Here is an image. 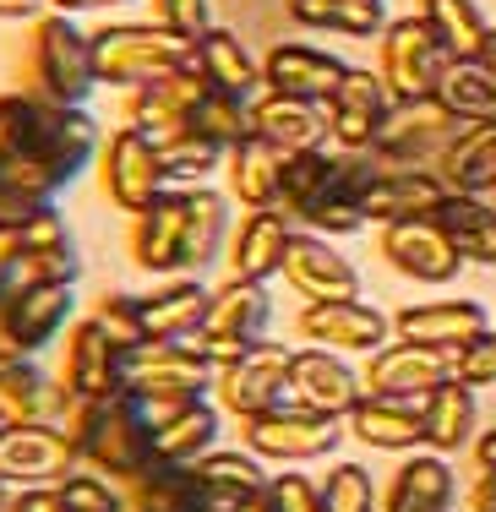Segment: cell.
Listing matches in <instances>:
<instances>
[{"label": "cell", "mask_w": 496, "mask_h": 512, "mask_svg": "<svg viewBox=\"0 0 496 512\" xmlns=\"http://www.w3.org/2000/svg\"><path fill=\"white\" fill-rule=\"evenodd\" d=\"M28 77L44 104L82 109L99 88V66H93V33L66 11H44L28 28Z\"/></svg>", "instance_id": "3957f363"}, {"label": "cell", "mask_w": 496, "mask_h": 512, "mask_svg": "<svg viewBox=\"0 0 496 512\" xmlns=\"http://www.w3.org/2000/svg\"><path fill=\"white\" fill-rule=\"evenodd\" d=\"M88 316L115 338L120 349L148 344V322H142V295H126V289H104V295L88 306Z\"/></svg>", "instance_id": "c3c4849f"}, {"label": "cell", "mask_w": 496, "mask_h": 512, "mask_svg": "<svg viewBox=\"0 0 496 512\" xmlns=\"http://www.w3.org/2000/svg\"><path fill=\"white\" fill-rule=\"evenodd\" d=\"M60 431L71 436L82 469H99L120 485H131L153 463V420L142 409V398H131V393L99 398V404L71 398Z\"/></svg>", "instance_id": "6da1fadb"}, {"label": "cell", "mask_w": 496, "mask_h": 512, "mask_svg": "<svg viewBox=\"0 0 496 512\" xmlns=\"http://www.w3.org/2000/svg\"><path fill=\"white\" fill-rule=\"evenodd\" d=\"M453 376V355L426 344H382L366 365V393L371 398H404V404H426L431 387H442Z\"/></svg>", "instance_id": "44dd1931"}, {"label": "cell", "mask_w": 496, "mask_h": 512, "mask_svg": "<svg viewBox=\"0 0 496 512\" xmlns=\"http://www.w3.org/2000/svg\"><path fill=\"white\" fill-rule=\"evenodd\" d=\"M289 240H295V224H289L284 207H257L235 224L229 235V278H246V284H268V278L284 273V256H289Z\"/></svg>", "instance_id": "cb8c5ba5"}, {"label": "cell", "mask_w": 496, "mask_h": 512, "mask_svg": "<svg viewBox=\"0 0 496 512\" xmlns=\"http://www.w3.org/2000/svg\"><path fill=\"white\" fill-rule=\"evenodd\" d=\"M6 502H11V485H6V480H0V512H6Z\"/></svg>", "instance_id": "be15d7a7"}, {"label": "cell", "mask_w": 496, "mask_h": 512, "mask_svg": "<svg viewBox=\"0 0 496 512\" xmlns=\"http://www.w3.org/2000/svg\"><path fill=\"white\" fill-rule=\"evenodd\" d=\"M437 224L447 229L453 251L475 267H496V202L491 197H464V191H447L437 213Z\"/></svg>", "instance_id": "f35d334b"}, {"label": "cell", "mask_w": 496, "mask_h": 512, "mask_svg": "<svg viewBox=\"0 0 496 512\" xmlns=\"http://www.w3.org/2000/svg\"><path fill=\"white\" fill-rule=\"evenodd\" d=\"M191 469H197L202 485H208V502L229 507V512H240L246 502L268 496V480H273V474L262 469V458L246 453V447H213V453L202 463H191Z\"/></svg>", "instance_id": "74e56055"}, {"label": "cell", "mask_w": 496, "mask_h": 512, "mask_svg": "<svg viewBox=\"0 0 496 512\" xmlns=\"http://www.w3.org/2000/svg\"><path fill=\"white\" fill-rule=\"evenodd\" d=\"M420 17L437 28L447 60H480L491 39V22L480 11V0H420Z\"/></svg>", "instance_id": "7bdbcfd3"}, {"label": "cell", "mask_w": 496, "mask_h": 512, "mask_svg": "<svg viewBox=\"0 0 496 512\" xmlns=\"http://www.w3.org/2000/svg\"><path fill=\"white\" fill-rule=\"evenodd\" d=\"M366 398V376H355V365L333 349H295L289 360V404L317 409L328 420H349L355 404Z\"/></svg>", "instance_id": "e0dca14e"}, {"label": "cell", "mask_w": 496, "mask_h": 512, "mask_svg": "<svg viewBox=\"0 0 496 512\" xmlns=\"http://www.w3.org/2000/svg\"><path fill=\"white\" fill-rule=\"evenodd\" d=\"M393 93H387L382 71L349 66V77L338 82V93L328 99V131L338 142V153H377L387 120H393Z\"/></svg>", "instance_id": "4fadbf2b"}, {"label": "cell", "mask_w": 496, "mask_h": 512, "mask_svg": "<svg viewBox=\"0 0 496 512\" xmlns=\"http://www.w3.org/2000/svg\"><path fill=\"white\" fill-rule=\"evenodd\" d=\"M131 512H208V485L191 463H164L153 458L137 480L126 485Z\"/></svg>", "instance_id": "d590c367"}, {"label": "cell", "mask_w": 496, "mask_h": 512, "mask_svg": "<svg viewBox=\"0 0 496 512\" xmlns=\"http://www.w3.org/2000/svg\"><path fill=\"white\" fill-rule=\"evenodd\" d=\"M66 409H71L66 382L44 371L39 355H11V349H0V414H6V425H28V420L60 425Z\"/></svg>", "instance_id": "7402d4cb"}, {"label": "cell", "mask_w": 496, "mask_h": 512, "mask_svg": "<svg viewBox=\"0 0 496 512\" xmlns=\"http://www.w3.org/2000/svg\"><path fill=\"white\" fill-rule=\"evenodd\" d=\"M6 512H66V507H60L55 485H22V491H11Z\"/></svg>", "instance_id": "11a10c76"}, {"label": "cell", "mask_w": 496, "mask_h": 512, "mask_svg": "<svg viewBox=\"0 0 496 512\" xmlns=\"http://www.w3.org/2000/svg\"><path fill=\"white\" fill-rule=\"evenodd\" d=\"M475 463H480V474H496V431H480V442H475Z\"/></svg>", "instance_id": "91938a15"}, {"label": "cell", "mask_w": 496, "mask_h": 512, "mask_svg": "<svg viewBox=\"0 0 496 512\" xmlns=\"http://www.w3.org/2000/svg\"><path fill=\"white\" fill-rule=\"evenodd\" d=\"M131 262L153 278H180V256H186V191H164L153 207L131 218Z\"/></svg>", "instance_id": "484cf974"}, {"label": "cell", "mask_w": 496, "mask_h": 512, "mask_svg": "<svg viewBox=\"0 0 496 512\" xmlns=\"http://www.w3.org/2000/svg\"><path fill=\"white\" fill-rule=\"evenodd\" d=\"M437 175L447 191H464V197H491L496 191V120H475V126H458L453 142L437 158Z\"/></svg>", "instance_id": "1f68e13d"}, {"label": "cell", "mask_w": 496, "mask_h": 512, "mask_svg": "<svg viewBox=\"0 0 496 512\" xmlns=\"http://www.w3.org/2000/svg\"><path fill=\"white\" fill-rule=\"evenodd\" d=\"M159 158H164L169 186H175V191H186V186H208V180L224 169V158H229V153L219 148V142H208V137H197V131H186V137L164 142Z\"/></svg>", "instance_id": "f6af8a7d"}, {"label": "cell", "mask_w": 496, "mask_h": 512, "mask_svg": "<svg viewBox=\"0 0 496 512\" xmlns=\"http://www.w3.org/2000/svg\"><path fill=\"white\" fill-rule=\"evenodd\" d=\"M99 153H104V131H99V120H93V109L88 104H82V109L50 104V109H44L39 137H33V148L22 158H33V164H39L44 175L66 191V186H77L88 169H99Z\"/></svg>", "instance_id": "30bf717a"}, {"label": "cell", "mask_w": 496, "mask_h": 512, "mask_svg": "<svg viewBox=\"0 0 496 512\" xmlns=\"http://www.w3.org/2000/svg\"><path fill=\"white\" fill-rule=\"evenodd\" d=\"M6 431H11V425H6V414H0V436H6Z\"/></svg>", "instance_id": "e7e4bbea"}, {"label": "cell", "mask_w": 496, "mask_h": 512, "mask_svg": "<svg viewBox=\"0 0 496 512\" xmlns=\"http://www.w3.org/2000/svg\"><path fill=\"white\" fill-rule=\"evenodd\" d=\"M469 512H496V474H480L469 485Z\"/></svg>", "instance_id": "680465c9"}, {"label": "cell", "mask_w": 496, "mask_h": 512, "mask_svg": "<svg viewBox=\"0 0 496 512\" xmlns=\"http://www.w3.org/2000/svg\"><path fill=\"white\" fill-rule=\"evenodd\" d=\"M44 11H50V0H0V22H39Z\"/></svg>", "instance_id": "9f6ffc18"}, {"label": "cell", "mask_w": 496, "mask_h": 512, "mask_svg": "<svg viewBox=\"0 0 496 512\" xmlns=\"http://www.w3.org/2000/svg\"><path fill=\"white\" fill-rule=\"evenodd\" d=\"M453 507V469L442 453H409L398 463L393 485L382 496V512H447Z\"/></svg>", "instance_id": "e575fe53"}, {"label": "cell", "mask_w": 496, "mask_h": 512, "mask_svg": "<svg viewBox=\"0 0 496 512\" xmlns=\"http://www.w3.org/2000/svg\"><path fill=\"white\" fill-rule=\"evenodd\" d=\"M213 360L197 349V338H148L126 349V393L148 409H169L186 398H213Z\"/></svg>", "instance_id": "277c9868"}, {"label": "cell", "mask_w": 496, "mask_h": 512, "mask_svg": "<svg viewBox=\"0 0 496 512\" xmlns=\"http://www.w3.org/2000/svg\"><path fill=\"white\" fill-rule=\"evenodd\" d=\"M235 218H229V197L213 186H186V256H180V278H202L213 262L229 251Z\"/></svg>", "instance_id": "f546056e"}, {"label": "cell", "mask_w": 496, "mask_h": 512, "mask_svg": "<svg viewBox=\"0 0 496 512\" xmlns=\"http://www.w3.org/2000/svg\"><path fill=\"white\" fill-rule=\"evenodd\" d=\"M431 104H437L447 120H458V126L496 120V71L486 66V60H447Z\"/></svg>", "instance_id": "60d3db41"}, {"label": "cell", "mask_w": 496, "mask_h": 512, "mask_svg": "<svg viewBox=\"0 0 496 512\" xmlns=\"http://www.w3.org/2000/svg\"><path fill=\"white\" fill-rule=\"evenodd\" d=\"M284 278L300 300H360V273L344 251L333 246L328 235H311V229H295L284 256Z\"/></svg>", "instance_id": "ffe728a7"}, {"label": "cell", "mask_w": 496, "mask_h": 512, "mask_svg": "<svg viewBox=\"0 0 496 512\" xmlns=\"http://www.w3.org/2000/svg\"><path fill=\"white\" fill-rule=\"evenodd\" d=\"M447 186L437 169H409V164H377L371 158V175L360 186V207H366L371 224H404V218H431L442 207Z\"/></svg>", "instance_id": "ac0fdd59"}, {"label": "cell", "mask_w": 496, "mask_h": 512, "mask_svg": "<svg viewBox=\"0 0 496 512\" xmlns=\"http://www.w3.org/2000/svg\"><path fill=\"white\" fill-rule=\"evenodd\" d=\"M197 71L208 77V88H224V93H235V99H257L262 93V60L251 55L246 39H240L235 28H224V22H213L197 39Z\"/></svg>", "instance_id": "836d02e7"}, {"label": "cell", "mask_w": 496, "mask_h": 512, "mask_svg": "<svg viewBox=\"0 0 496 512\" xmlns=\"http://www.w3.org/2000/svg\"><path fill=\"white\" fill-rule=\"evenodd\" d=\"M458 120H447L437 104H398L377 142V164H409V169H437L442 148L453 142Z\"/></svg>", "instance_id": "f1b7e54d"}, {"label": "cell", "mask_w": 496, "mask_h": 512, "mask_svg": "<svg viewBox=\"0 0 496 512\" xmlns=\"http://www.w3.org/2000/svg\"><path fill=\"white\" fill-rule=\"evenodd\" d=\"M202 93H208V77H202L197 66L175 71V77H164V82H148V88L126 93V126L164 148V142H175L191 131V109H197Z\"/></svg>", "instance_id": "d6986e66"}, {"label": "cell", "mask_w": 496, "mask_h": 512, "mask_svg": "<svg viewBox=\"0 0 496 512\" xmlns=\"http://www.w3.org/2000/svg\"><path fill=\"white\" fill-rule=\"evenodd\" d=\"M55 491H60V507L66 512H131L126 485L99 474V469H71Z\"/></svg>", "instance_id": "7dc6e473"}, {"label": "cell", "mask_w": 496, "mask_h": 512, "mask_svg": "<svg viewBox=\"0 0 496 512\" xmlns=\"http://www.w3.org/2000/svg\"><path fill=\"white\" fill-rule=\"evenodd\" d=\"M224 175H229V197H235L246 213L257 207H278V180H284V153L273 142H262L251 131L246 142H235L224 158Z\"/></svg>", "instance_id": "8d00e7d4"}, {"label": "cell", "mask_w": 496, "mask_h": 512, "mask_svg": "<svg viewBox=\"0 0 496 512\" xmlns=\"http://www.w3.org/2000/svg\"><path fill=\"white\" fill-rule=\"evenodd\" d=\"M322 512H377V485L360 463H333L322 480Z\"/></svg>", "instance_id": "681fc988"}, {"label": "cell", "mask_w": 496, "mask_h": 512, "mask_svg": "<svg viewBox=\"0 0 496 512\" xmlns=\"http://www.w3.org/2000/svg\"><path fill=\"white\" fill-rule=\"evenodd\" d=\"M371 218H366V207H360V197H333V202H322L317 213L306 218V229L311 235H328V240H338V235H360Z\"/></svg>", "instance_id": "f5cc1de1"}, {"label": "cell", "mask_w": 496, "mask_h": 512, "mask_svg": "<svg viewBox=\"0 0 496 512\" xmlns=\"http://www.w3.org/2000/svg\"><path fill=\"white\" fill-rule=\"evenodd\" d=\"M377 256L393 273L415 278V284H453L464 273V256L453 251L447 229L437 218H404V224H382Z\"/></svg>", "instance_id": "2e32d148"}, {"label": "cell", "mask_w": 496, "mask_h": 512, "mask_svg": "<svg viewBox=\"0 0 496 512\" xmlns=\"http://www.w3.org/2000/svg\"><path fill=\"white\" fill-rule=\"evenodd\" d=\"M77 284H17L0 300V349L44 355L77 322Z\"/></svg>", "instance_id": "ba28073f"}, {"label": "cell", "mask_w": 496, "mask_h": 512, "mask_svg": "<svg viewBox=\"0 0 496 512\" xmlns=\"http://www.w3.org/2000/svg\"><path fill=\"white\" fill-rule=\"evenodd\" d=\"M191 131L208 142H219V148L229 153L235 142L251 137V99H235V93L224 88H208L197 99V109H191Z\"/></svg>", "instance_id": "ee69618b"}, {"label": "cell", "mask_w": 496, "mask_h": 512, "mask_svg": "<svg viewBox=\"0 0 496 512\" xmlns=\"http://www.w3.org/2000/svg\"><path fill=\"white\" fill-rule=\"evenodd\" d=\"M486 306L480 300H415V306H404L393 316V338H404V344H426V349H447V355H458V349L469 344V338L486 333Z\"/></svg>", "instance_id": "83f0119b"}, {"label": "cell", "mask_w": 496, "mask_h": 512, "mask_svg": "<svg viewBox=\"0 0 496 512\" xmlns=\"http://www.w3.org/2000/svg\"><path fill=\"white\" fill-rule=\"evenodd\" d=\"M284 11L306 33H338V39H382L387 28L382 0H284Z\"/></svg>", "instance_id": "ab89813d"}, {"label": "cell", "mask_w": 496, "mask_h": 512, "mask_svg": "<svg viewBox=\"0 0 496 512\" xmlns=\"http://www.w3.org/2000/svg\"><path fill=\"white\" fill-rule=\"evenodd\" d=\"M289 360H295V349L268 344V338L257 349H246L240 360H229L213 382L219 409L235 414V420H257V414L289 404Z\"/></svg>", "instance_id": "8fae6325"}, {"label": "cell", "mask_w": 496, "mask_h": 512, "mask_svg": "<svg viewBox=\"0 0 496 512\" xmlns=\"http://www.w3.org/2000/svg\"><path fill=\"white\" fill-rule=\"evenodd\" d=\"M213 289L202 278H164L159 289L142 295V322H148V338H197L202 322H208Z\"/></svg>", "instance_id": "d6a6232c"}, {"label": "cell", "mask_w": 496, "mask_h": 512, "mask_svg": "<svg viewBox=\"0 0 496 512\" xmlns=\"http://www.w3.org/2000/svg\"><path fill=\"white\" fill-rule=\"evenodd\" d=\"M377 71L393 93V104H431L447 71V50L426 17H393L377 39Z\"/></svg>", "instance_id": "5b68a950"}, {"label": "cell", "mask_w": 496, "mask_h": 512, "mask_svg": "<svg viewBox=\"0 0 496 512\" xmlns=\"http://www.w3.org/2000/svg\"><path fill=\"white\" fill-rule=\"evenodd\" d=\"M344 431L355 442L377 447V453H415L426 447V414L420 404H404V398H360L355 414L344 420Z\"/></svg>", "instance_id": "4dcf8cb0"}, {"label": "cell", "mask_w": 496, "mask_h": 512, "mask_svg": "<svg viewBox=\"0 0 496 512\" xmlns=\"http://www.w3.org/2000/svg\"><path fill=\"white\" fill-rule=\"evenodd\" d=\"M60 382H66V393L82 398V404L126 393V349H120L93 316H77L66 344H60Z\"/></svg>", "instance_id": "7c38bea8"}, {"label": "cell", "mask_w": 496, "mask_h": 512, "mask_svg": "<svg viewBox=\"0 0 496 512\" xmlns=\"http://www.w3.org/2000/svg\"><path fill=\"white\" fill-rule=\"evenodd\" d=\"M420 414H426V447L431 453H458V447H469V436H475V387H464L458 376H447L442 387H431L426 404H420Z\"/></svg>", "instance_id": "b9f144b4"}, {"label": "cell", "mask_w": 496, "mask_h": 512, "mask_svg": "<svg viewBox=\"0 0 496 512\" xmlns=\"http://www.w3.org/2000/svg\"><path fill=\"white\" fill-rule=\"evenodd\" d=\"M268 502L273 512H322V485L311 474H273Z\"/></svg>", "instance_id": "db71d44e"}, {"label": "cell", "mask_w": 496, "mask_h": 512, "mask_svg": "<svg viewBox=\"0 0 496 512\" xmlns=\"http://www.w3.org/2000/svg\"><path fill=\"white\" fill-rule=\"evenodd\" d=\"M71 469H82L77 447H71V436L50 420L11 425V431L0 436V480H6L11 491H22V485H60Z\"/></svg>", "instance_id": "9a60e30c"}, {"label": "cell", "mask_w": 496, "mask_h": 512, "mask_svg": "<svg viewBox=\"0 0 496 512\" xmlns=\"http://www.w3.org/2000/svg\"><path fill=\"white\" fill-rule=\"evenodd\" d=\"M148 420H153V458L164 463H202L219 447V431H224L219 398H186V404H169V409H148Z\"/></svg>", "instance_id": "d4e9b609"}, {"label": "cell", "mask_w": 496, "mask_h": 512, "mask_svg": "<svg viewBox=\"0 0 496 512\" xmlns=\"http://www.w3.org/2000/svg\"><path fill=\"white\" fill-rule=\"evenodd\" d=\"M300 344L333 349V355H377L393 333V322L366 300H306L295 322Z\"/></svg>", "instance_id": "5bb4252c"}, {"label": "cell", "mask_w": 496, "mask_h": 512, "mask_svg": "<svg viewBox=\"0 0 496 512\" xmlns=\"http://www.w3.org/2000/svg\"><path fill=\"white\" fill-rule=\"evenodd\" d=\"M344 77H349V66L333 50H317V44H300V39H284L262 55V88L289 93V99L328 104Z\"/></svg>", "instance_id": "603a6c76"}, {"label": "cell", "mask_w": 496, "mask_h": 512, "mask_svg": "<svg viewBox=\"0 0 496 512\" xmlns=\"http://www.w3.org/2000/svg\"><path fill=\"white\" fill-rule=\"evenodd\" d=\"M491 202H496V191H491Z\"/></svg>", "instance_id": "03108f58"}, {"label": "cell", "mask_w": 496, "mask_h": 512, "mask_svg": "<svg viewBox=\"0 0 496 512\" xmlns=\"http://www.w3.org/2000/svg\"><path fill=\"white\" fill-rule=\"evenodd\" d=\"M131 0H50V11H66V17H99V11H120Z\"/></svg>", "instance_id": "6f0895ef"}, {"label": "cell", "mask_w": 496, "mask_h": 512, "mask_svg": "<svg viewBox=\"0 0 496 512\" xmlns=\"http://www.w3.org/2000/svg\"><path fill=\"white\" fill-rule=\"evenodd\" d=\"M480 60H486V66L496 71V28H491V39H486V55H480Z\"/></svg>", "instance_id": "94428289"}, {"label": "cell", "mask_w": 496, "mask_h": 512, "mask_svg": "<svg viewBox=\"0 0 496 512\" xmlns=\"http://www.w3.org/2000/svg\"><path fill=\"white\" fill-rule=\"evenodd\" d=\"M240 512H273V502H268V496H257V502H246Z\"/></svg>", "instance_id": "6125c7cd"}, {"label": "cell", "mask_w": 496, "mask_h": 512, "mask_svg": "<svg viewBox=\"0 0 496 512\" xmlns=\"http://www.w3.org/2000/svg\"><path fill=\"white\" fill-rule=\"evenodd\" d=\"M99 186H104V197H110V207H120V213H131V218H137L142 207H153L164 191H175L169 175H164L159 142H148L142 131H131V126H115L110 137H104Z\"/></svg>", "instance_id": "9c48e42d"}, {"label": "cell", "mask_w": 496, "mask_h": 512, "mask_svg": "<svg viewBox=\"0 0 496 512\" xmlns=\"http://www.w3.org/2000/svg\"><path fill=\"white\" fill-rule=\"evenodd\" d=\"M251 131L262 142H273L278 153H311V148H328L333 142L328 104L289 99V93H273V88H262L251 99Z\"/></svg>", "instance_id": "4316f807"}, {"label": "cell", "mask_w": 496, "mask_h": 512, "mask_svg": "<svg viewBox=\"0 0 496 512\" xmlns=\"http://www.w3.org/2000/svg\"><path fill=\"white\" fill-rule=\"evenodd\" d=\"M148 11H153L159 28L180 33V39H191V44L213 28V0H148Z\"/></svg>", "instance_id": "f907efd6"}, {"label": "cell", "mask_w": 496, "mask_h": 512, "mask_svg": "<svg viewBox=\"0 0 496 512\" xmlns=\"http://www.w3.org/2000/svg\"><path fill=\"white\" fill-rule=\"evenodd\" d=\"M268 322H273V295L268 284H246V278H224L213 289V306H208V322L197 333V349L213 360V371H224L229 360H240L246 349H257L268 338Z\"/></svg>", "instance_id": "52a82bcc"}, {"label": "cell", "mask_w": 496, "mask_h": 512, "mask_svg": "<svg viewBox=\"0 0 496 512\" xmlns=\"http://www.w3.org/2000/svg\"><path fill=\"white\" fill-rule=\"evenodd\" d=\"M453 376L464 387H496V327H486L480 338H469L453 355Z\"/></svg>", "instance_id": "816d5d0a"}, {"label": "cell", "mask_w": 496, "mask_h": 512, "mask_svg": "<svg viewBox=\"0 0 496 512\" xmlns=\"http://www.w3.org/2000/svg\"><path fill=\"white\" fill-rule=\"evenodd\" d=\"M344 442V420H328L317 409H300V404H278L257 420H240V447L257 453L262 463H311V458H328Z\"/></svg>", "instance_id": "8992f818"}, {"label": "cell", "mask_w": 496, "mask_h": 512, "mask_svg": "<svg viewBox=\"0 0 496 512\" xmlns=\"http://www.w3.org/2000/svg\"><path fill=\"white\" fill-rule=\"evenodd\" d=\"M93 66H99V88L137 93L148 82H164L175 71L197 66V44L159 22H104L93 28Z\"/></svg>", "instance_id": "7a4b0ae2"}, {"label": "cell", "mask_w": 496, "mask_h": 512, "mask_svg": "<svg viewBox=\"0 0 496 512\" xmlns=\"http://www.w3.org/2000/svg\"><path fill=\"white\" fill-rule=\"evenodd\" d=\"M44 104L33 88H17V93H0V169L17 164L22 153L33 148V137H39L44 126Z\"/></svg>", "instance_id": "bcb514c9"}]
</instances>
